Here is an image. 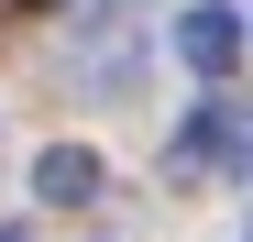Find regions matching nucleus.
I'll return each instance as SVG.
<instances>
[{"instance_id": "f257e3e1", "label": "nucleus", "mask_w": 253, "mask_h": 242, "mask_svg": "<svg viewBox=\"0 0 253 242\" xmlns=\"http://www.w3.org/2000/svg\"><path fill=\"white\" fill-rule=\"evenodd\" d=\"M231 55H242V11H220V0H198V11H176V66L220 77Z\"/></svg>"}, {"instance_id": "f03ea898", "label": "nucleus", "mask_w": 253, "mask_h": 242, "mask_svg": "<svg viewBox=\"0 0 253 242\" xmlns=\"http://www.w3.org/2000/svg\"><path fill=\"white\" fill-rule=\"evenodd\" d=\"M33 198H55V209H88V198H99V154H88V143H55L44 165H33Z\"/></svg>"}, {"instance_id": "7ed1b4c3", "label": "nucleus", "mask_w": 253, "mask_h": 242, "mask_svg": "<svg viewBox=\"0 0 253 242\" xmlns=\"http://www.w3.org/2000/svg\"><path fill=\"white\" fill-rule=\"evenodd\" d=\"M0 242H22V231H0Z\"/></svg>"}]
</instances>
